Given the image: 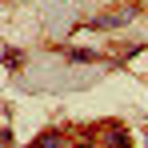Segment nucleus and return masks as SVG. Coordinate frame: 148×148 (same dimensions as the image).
Wrapping results in <instances>:
<instances>
[{"instance_id": "obj_1", "label": "nucleus", "mask_w": 148, "mask_h": 148, "mask_svg": "<svg viewBox=\"0 0 148 148\" xmlns=\"http://www.w3.org/2000/svg\"><path fill=\"white\" fill-rule=\"evenodd\" d=\"M36 148H60V136H44V140H40Z\"/></svg>"}]
</instances>
